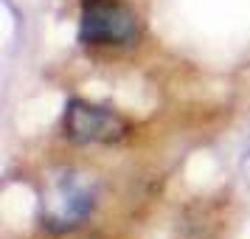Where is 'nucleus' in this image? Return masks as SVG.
I'll use <instances>...</instances> for the list:
<instances>
[{"label": "nucleus", "instance_id": "nucleus-1", "mask_svg": "<svg viewBox=\"0 0 250 239\" xmlns=\"http://www.w3.org/2000/svg\"><path fill=\"white\" fill-rule=\"evenodd\" d=\"M96 208V183L84 174L65 172L45 186L42 192V228L51 234H65L79 228Z\"/></svg>", "mask_w": 250, "mask_h": 239}, {"label": "nucleus", "instance_id": "nucleus-2", "mask_svg": "<svg viewBox=\"0 0 250 239\" xmlns=\"http://www.w3.org/2000/svg\"><path fill=\"white\" fill-rule=\"evenodd\" d=\"M141 37V23L124 0H84L79 17L82 45H132Z\"/></svg>", "mask_w": 250, "mask_h": 239}, {"label": "nucleus", "instance_id": "nucleus-3", "mask_svg": "<svg viewBox=\"0 0 250 239\" xmlns=\"http://www.w3.org/2000/svg\"><path fill=\"white\" fill-rule=\"evenodd\" d=\"M62 132L73 144H118L121 138L129 135V121L124 115L104 107V104H93L84 99H70L65 104V115H62Z\"/></svg>", "mask_w": 250, "mask_h": 239}, {"label": "nucleus", "instance_id": "nucleus-4", "mask_svg": "<svg viewBox=\"0 0 250 239\" xmlns=\"http://www.w3.org/2000/svg\"><path fill=\"white\" fill-rule=\"evenodd\" d=\"M242 180H245V186H248V192H250V141H248L245 155H242Z\"/></svg>", "mask_w": 250, "mask_h": 239}]
</instances>
